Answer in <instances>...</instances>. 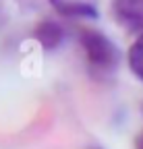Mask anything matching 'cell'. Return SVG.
Listing matches in <instances>:
<instances>
[{
  "instance_id": "3957f363",
  "label": "cell",
  "mask_w": 143,
  "mask_h": 149,
  "mask_svg": "<svg viewBox=\"0 0 143 149\" xmlns=\"http://www.w3.org/2000/svg\"><path fill=\"white\" fill-rule=\"evenodd\" d=\"M33 40L38 42L46 52H54L64 42V29L54 19H44L33 29Z\"/></svg>"
},
{
  "instance_id": "277c9868",
  "label": "cell",
  "mask_w": 143,
  "mask_h": 149,
  "mask_svg": "<svg viewBox=\"0 0 143 149\" xmlns=\"http://www.w3.org/2000/svg\"><path fill=\"white\" fill-rule=\"evenodd\" d=\"M129 68L139 81H143V31L139 33V37L133 42V46L129 48Z\"/></svg>"
},
{
  "instance_id": "6da1fadb",
  "label": "cell",
  "mask_w": 143,
  "mask_h": 149,
  "mask_svg": "<svg viewBox=\"0 0 143 149\" xmlns=\"http://www.w3.org/2000/svg\"><path fill=\"white\" fill-rule=\"evenodd\" d=\"M79 44L85 52V58L91 68L98 70H110L116 68L120 52L114 46L110 37H106L102 31L96 29H81L79 31Z\"/></svg>"
},
{
  "instance_id": "7a4b0ae2",
  "label": "cell",
  "mask_w": 143,
  "mask_h": 149,
  "mask_svg": "<svg viewBox=\"0 0 143 149\" xmlns=\"http://www.w3.org/2000/svg\"><path fill=\"white\" fill-rule=\"evenodd\" d=\"M112 13L129 31H143V0H114Z\"/></svg>"
}]
</instances>
